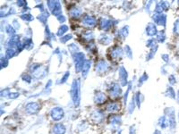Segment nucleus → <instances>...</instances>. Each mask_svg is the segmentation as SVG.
<instances>
[{"label": "nucleus", "instance_id": "1", "mask_svg": "<svg viewBox=\"0 0 179 134\" xmlns=\"http://www.w3.org/2000/svg\"><path fill=\"white\" fill-rule=\"evenodd\" d=\"M50 116L54 121H60L64 117V111L60 107H55L50 112Z\"/></svg>", "mask_w": 179, "mask_h": 134}, {"label": "nucleus", "instance_id": "2", "mask_svg": "<svg viewBox=\"0 0 179 134\" xmlns=\"http://www.w3.org/2000/svg\"><path fill=\"white\" fill-rule=\"evenodd\" d=\"M39 105L37 103H29L26 106V111L29 114H35L39 111Z\"/></svg>", "mask_w": 179, "mask_h": 134}, {"label": "nucleus", "instance_id": "3", "mask_svg": "<svg viewBox=\"0 0 179 134\" xmlns=\"http://www.w3.org/2000/svg\"><path fill=\"white\" fill-rule=\"evenodd\" d=\"M53 132L55 134H65L66 133V127L63 124H57L53 127Z\"/></svg>", "mask_w": 179, "mask_h": 134}, {"label": "nucleus", "instance_id": "4", "mask_svg": "<svg viewBox=\"0 0 179 134\" xmlns=\"http://www.w3.org/2000/svg\"><path fill=\"white\" fill-rule=\"evenodd\" d=\"M107 110L108 112H111V113H114V112H117L119 110V105L115 104V103H112V104H109L107 107Z\"/></svg>", "mask_w": 179, "mask_h": 134}, {"label": "nucleus", "instance_id": "5", "mask_svg": "<svg viewBox=\"0 0 179 134\" xmlns=\"http://www.w3.org/2000/svg\"><path fill=\"white\" fill-rule=\"evenodd\" d=\"M110 122L113 125H119L121 124V118L117 115H113L110 117Z\"/></svg>", "mask_w": 179, "mask_h": 134}, {"label": "nucleus", "instance_id": "6", "mask_svg": "<svg viewBox=\"0 0 179 134\" xmlns=\"http://www.w3.org/2000/svg\"><path fill=\"white\" fill-rule=\"evenodd\" d=\"M159 124H160V126L161 128H166L169 124V122H167L166 118L163 116V117H161V118L160 119V121H159Z\"/></svg>", "mask_w": 179, "mask_h": 134}, {"label": "nucleus", "instance_id": "7", "mask_svg": "<svg viewBox=\"0 0 179 134\" xmlns=\"http://www.w3.org/2000/svg\"><path fill=\"white\" fill-rule=\"evenodd\" d=\"M135 131H134V128L133 127H131L130 128V134H134Z\"/></svg>", "mask_w": 179, "mask_h": 134}, {"label": "nucleus", "instance_id": "8", "mask_svg": "<svg viewBox=\"0 0 179 134\" xmlns=\"http://www.w3.org/2000/svg\"><path fill=\"white\" fill-rule=\"evenodd\" d=\"M154 134H161V132H160V131H158V130H157V131H155Z\"/></svg>", "mask_w": 179, "mask_h": 134}, {"label": "nucleus", "instance_id": "9", "mask_svg": "<svg viewBox=\"0 0 179 134\" xmlns=\"http://www.w3.org/2000/svg\"><path fill=\"white\" fill-rule=\"evenodd\" d=\"M118 134H120V132H119V133H118Z\"/></svg>", "mask_w": 179, "mask_h": 134}]
</instances>
